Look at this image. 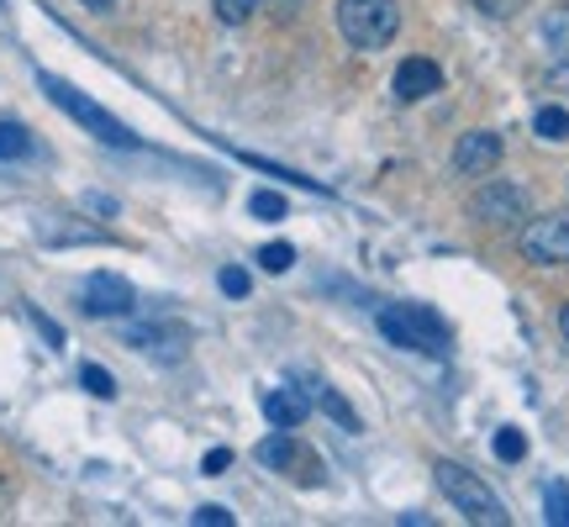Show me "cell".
<instances>
[{
  "mask_svg": "<svg viewBox=\"0 0 569 527\" xmlns=\"http://www.w3.org/2000/svg\"><path fill=\"white\" fill-rule=\"evenodd\" d=\"M80 6H90V11H111L117 0H80Z\"/></svg>",
  "mask_w": 569,
  "mask_h": 527,
  "instance_id": "obj_27",
  "label": "cell"
},
{
  "mask_svg": "<svg viewBox=\"0 0 569 527\" xmlns=\"http://www.w3.org/2000/svg\"><path fill=\"white\" fill-rule=\"evenodd\" d=\"M27 317L38 322V332H42V338H48V344H53V348H63V332H59V327H53V322H48L42 311H27Z\"/></svg>",
  "mask_w": 569,
  "mask_h": 527,
  "instance_id": "obj_26",
  "label": "cell"
},
{
  "mask_svg": "<svg viewBox=\"0 0 569 527\" xmlns=\"http://www.w3.org/2000/svg\"><path fill=\"white\" fill-rule=\"evenodd\" d=\"M264 0H217V21H227V27H238V21H248L253 11H259Z\"/></svg>",
  "mask_w": 569,
  "mask_h": 527,
  "instance_id": "obj_22",
  "label": "cell"
},
{
  "mask_svg": "<svg viewBox=\"0 0 569 527\" xmlns=\"http://www.w3.org/2000/svg\"><path fill=\"white\" fill-rule=\"evenodd\" d=\"M475 6H480L490 21H511L517 11H522V6H528V0H475Z\"/></svg>",
  "mask_w": 569,
  "mask_h": 527,
  "instance_id": "obj_23",
  "label": "cell"
},
{
  "mask_svg": "<svg viewBox=\"0 0 569 527\" xmlns=\"http://www.w3.org/2000/svg\"><path fill=\"white\" fill-rule=\"evenodd\" d=\"M80 386L90 390V396H101V401H111V396H117V380H111L101 365H84L80 369Z\"/></svg>",
  "mask_w": 569,
  "mask_h": 527,
  "instance_id": "obj_20",
  "label": "cell"
},
{
  "mask_svg": "<svg viewBox=\"0 0 569 527\" xmlns=\"http://www.w3.org/2000/svg\"><path fill=\"white\" fill-rule=\"evenodd\" d=\"M80 306L90 317H127L138 306V296H132V285L122 275H90L80 290Z\"/></svg>",
  "mask_w": 569,
  "mask_h": 527,
  "instance_id": "obj_7",
  "label": "cell"
},
{
  "mask_svg": "<svg viewBox=\"0 0 569 527\" xmlns=\"http://www.w3.org/2000/svg\"><path fill=\"white\" fill-rule=\"evenodd\" d=\"M532 132H538L543 142H565L569 138V111L565 106H543V111L532 117Z\"/></svg>",
  "mask_w": 569,
  "mask_h": 527,
  "instance_id": "obj_13",
  "label": "cell"
},
{
  "mask_svg": "<svg viewBox=\"0 0 569 527\" xmlns=\"http://www.w3.org/2000/svg\"><path fill=\"white\" fill-rule=\"evenodd\" d=\"M496 163H501V138L496 132H465V138L453 142V169L459 175L486 180V175H496Z\"/></svg>",
  "mask_w": 569,
  "mask_h": 527,
  "instance_id": "obj_8",
  "label": "cell"
},
{
  "mask_svg": "<svg viewBox=\"0 0 569 527\" xmlns=\"http://www.w3.org/2000/svg\"><path fill=\"white\" fill-rule=\"evenodd\" d=\"M127 344H138V348H159V359H184V327H142V332H132Z\"/></svg>",
  "mask_w": 569,
  "mask_h": 527,
  "instance_id": "obj_11",
  "label": "cell"
},
{
  "mask_svg": "<svg viewBox=\"0 0 569 527\" xmlns=\"http://www.w3.org/2000/svg\"><path fill=\"white\" fill-rule=\"evenodd\" d=\"M248 211H253L259 222H280V217H284V196H280V190H253V196H248Z\"/></svg>",
  "mask_w": 569,
  "mask_h": 527,
  "instance_id": "obj_17",
  "label": "cell"
},
{
  "mask_svg": "<svg viewBox=\"0 0 569 527\" xmlns=\"http://www.w3.org/2000/svg\"><path fill=\"white\" fill-rule=\"evenodd\" d=\"M253 454H259V465H264V469H284L290 459H296V444L284 438V427H280V432H274V438H264Z\"/></svg>",
  "mask_w": 569,
  "mask_h": 527,
  "instance_id": "obj_14",
  "label": "cell"
},
{
  "mask_svg": "<svg viewBox=\"0 0 569 527\" xmlns=\"http://www.w3.org/2000/svg\"><path fill=\"white\" fill-rule=\"evenodd\" d=\"M227 465H232V454H227V448H211V454H206V465H201V475H227Z\"/></svg>",
  "mask_w": 569,
  "mask_h": 527,
  "instance_id": "obj_25",
  "label": "cell"
},
{
  "mask_svg": "<svg viewBox=\"0 0 569 527\" xmlns=\"http://www.w3.org/2000/svg\"><path fill=\"white\" fill-rule=\"evenodd\" d=\"M42 90H48V101L59 106V111H69V117H74V122H80L90 138L111 142V148H138V138H132V132H127V127L117 122V117H111L106 106H96L90 96H80V90H74L69 80H53V74H42Z\"/></svg>",
  "mask_w": 569,
  "mask_h": 527,
  "instance_id": "obj_2",
  "label": "cell"
},
{
  "mask_svg": "<svg viewBox=\"0 0 569 527\" xmlns=\"http://www.w3.org/2000/svg\"><path fill=\"white\" fill-rule=\"evenodd\" d=\"M432 90H443V69L432 59H407L396 69V96L401 101H427Z\"/></svg>",
  "mask_w": 569,
  "mask_h": 527,
  "instance_id": "obj_9",
  "label": "cell"
},
{
  "mask_svg": "<svg viewBox=\"0 0 569 527\" xmlns=\"http://www.w3.org/2000/svg\"><path fill=\"white\" fill-rule=\"evenodd\" d=\"M27 153H32V138H27V127L0 122V163H6V159H27Z\"/></svg>",
  "mask_w": 569,
  "mask_h": 527,
  "instance_id": "obj_15",
  "label": "cell"
},
{
  "mask_svg": "<svg viewBox=\"0 0 569 527\" xmlns=\"http://www.w3.org/2000/svg\"><path fill=\"white\" fill-rule=\"evenodd\" d=\"M259 406H264L269 422L290 432V427H301V422H306V406H311V401H306V390H301V386H280V390H264V401H259Z\"/></svg>",
  "mask_w": 569,
  "mask_h": 527,
  "instance_id": "obj_10",
  "label": "cell"
},
{
  "mask_svg": "<svg viewBox=\"0 0 569 527\" xmlns=\"http://www.w3.org/2000/svg\"><path fill=\"white\" fill-rule=\"evenodd\" d=\"M543 42H549L559 59H569V0L565 6H553L549 17H543Z\"/></svg>",
  "mask_w": 569,
  "mask_h": 527,
  "instance_id": "obj_12",
  "label": "cell"
},
{
  "mask_svg": "<svg viewBox=\"0 0 569 527\" xmlns=\"http://www.w3.org/2000/svg\"><path fill=\"white\" fill-rule=\"evenodd\" d=\"M522 253L532 264H569V211H549L522 227Z\"/></svg>",
  "mask_w": 569,
  "mask_h": 527,
  "instance_id": "obj_5",
  "label": "cell"
},
{
  "mask_svg": "<svg viewBox=\"0 0 569 527\" xmlns=\"http://www.w3.org/2000/svg\"><path fill=\"white\" fill-rule=\"evenodd\" d=\"M380 332L396 348H417V354H448V327L438 311L427 306H386L380 311Z\"/></svg>",
  "mask_w": 569,
  "mask_h": 527,
  "instance_id": "obj_3",
  "label": "cell"
},
{
  "mask_svg": "<svg viewBox=\"0 0 569 527\" xmlns=\"http://www.w3.org/2000/svg\"><path fill=\"white\" fill-rule=\"evenodd\" d=\"M522 454H528V438H522L517 427H501V432H496V459H507V465H517Z\"/></svg>",
  "mask_w": 569,
  "mask_h": 527,
  "instance_id": "obj_19",
  "label": "cell"
},
{
  "mask_svg": "<svg viewBox=\"0 0 569 527\" xmlns=\"http://www.w3.org/2000/svg\"><path fill=\"white\" fill-rule=\"evenodd\" d=\"M296 264V248L290 243H264L259 248V269H269V275H284Z\"/></svg>",
  "mask_w": 569,
  "mask_h": 527,
  "instance_id": "obj_18",
  "label": "cell"
},
{
  "mask_svg": "<svg viewBox=\"0 0 569 527\" xmlns=\"http://www.w3.org/2000/svg\"><path fill=\"white\" fill-rule=\"evenodd\" d=\"M559 332H565V344H569V306L559 311Z\"/></svg>",
  "mask_w": 569,
  "mask_h": 527,
  "instance_id": "obj_28",
  "label": "cell"
},
{
  "mask_svg": "<svg viewBox=\"0 0 569 527\" xmlns=\"http://www.w3.org/2000/svg\"><path fill=\"white\" fill-rule=\"evenodd\" d=\"M401 27V6L396 0H338V32H343L353 48H386Z\"/></svg>",
  "mask_w": 569,
  "mask_h": 527,
  "instance_id": "obj_1",
  "label": "cell"
},
{
  "mask_svg": "<svg viewBox=\"0 0 569 527\" xmlns=\"http://www.w3.org/2000/svg\"><path fill=\"white\" fill-rule=\"evenodd\" d=\"M217 285H222V296H232V301H243L248 290H253V280H248V269H238V264H227L222 275H217Z\"/></svg>",
  "mask_w": 569,
  "mask_h": 527,
  "instance_id": "obj_21",
  "label": "cell"
},
{
  "mask_svg": "<svg viewBox=\"0 0 569 527\" xmlns=\"http://www.w3.org/2000/svg\"><path fill=\"white\" fill-rule=\"evenodd\" d=\"M469 211H475V222H486V227H511L517 217H528V190L490 180L486 190L469 201Z\"/></svg>",
  "mask_w": 569,
  "mask_h": 527,
  "instance_id": "obj_6",
  "label": "cell"
},
{
  "mask_svg": "<svg viewBox=\"0 0 569 527\" xmlns=\"http://www.w3.org/2000/svg\"><path fill=\"white\" fill-rule=\"evenodd\" d=\"M543 517H549L553 527H569V486L565 480H549V490H543Z\"/></svg>",
  "mask_w": 569,
  "mask_h": 527,
  "instance_id": "obj_16",
  "label": "cell"
},
{
  "mask_svg": "<svg viewBox=\"0 0 569 527\" xmlns=\"http://www.w3.org/2000/svg\"><path fill=\"white\" fill-rule=\"evenodd\" d=\"M438 486L448 490V501L465 511L469 523H490V527H507V507H501V496L486 486V480H475L465 465H453V459H443L438 465Z\"/></svg>",
  "mask_w": 569,
  "mask_h": 527,
  "instance_id": "obj_4",
  "label": "cell"
},
{
  "mask_svg": "<svg viewBox=\"0 0 569 527\" xmlns=\"http://www.w3.org/2000/svg\"><path fill=\"white\" fill-rule=\"evenodd\" d=\"M196 527H232V511H222V507H201V511H196Z\"/></svg>",
  "mask_w": 569,
  "mask_h": 527,
  "instance_id": "obj_24",
  "label": "cell"
}]
</instances>
